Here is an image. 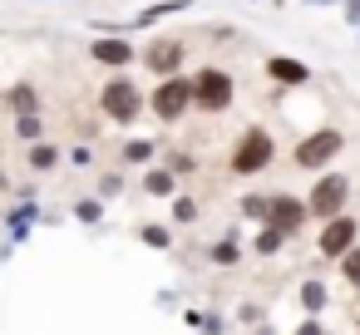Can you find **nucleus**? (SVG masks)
Listing matches in <instances>:
<instances>
[{"label": "nucleus", "mask_w": 360, "mask_h": 335, "mask_svg": "<svg viewBox=\"0 0 360 335\" xmlns=\"http://www.w3.org/2000/svg\"><path fill=\"white\" fill-rule=\"evenodd\" d=\"M232 99H237V79H232L222 65H202V70L193 74V109H202V114H227Z\"/></svg>", "instance_id": "obj_1"}, {"label": "nucleus", "mask_w": 360, "mask_h": 335, "mask_svg": "<svg viewBox=\"0 0 360 335\" xmlns=\"http://www.w3.org/2000/svg\"><path fill=\"white\" fill-rule=\"evenodd\" d=\"M148 109H153L158 124H183L188 109H193V79H188V74H168V79H158V89L148 94Z\"/></svg>", "instance_id": "obj_2"}, {"label": "nucleus", "mask_w": 360, "mask_h": 335, "mask_svg": "<svg viewBox=\"0 0 360 335\" xmlns=\"http://www.w3.org/2000/svg\"><path fill=\"white\" fill-rule=\"evenodd\" d=\"M271 158H276V138H271L262 124H252V129L237 138V148H232V173H237V178L266 173V168H271Z\"/></svg>", "instance_id": "obj_3"}, {"label": "nucleus", "mask_w": 360, "mask_h": 335, "mask_svg": "<svg viewBox=\"0 0 360 335\" xmlns=\"http://www.w3.org/2000/svg\"><path fill=\"white\" fill-rule=\"evenodd\" d=\"M99 114H104L109 124H134V119L143 114V94H139V84H134L129 74H114V79L99 89Z\"/></svg>", "instance_id": "obj_4"}, {"label": "nucleus", "mask_w": 360, "mask_h": 335, "mask_svg": "<svg viewBox=\"0 0 360 335\" xmlns=\"http://www.w3.org/2000/svg\"><path fill=\"white\" fill-rule=\"evenodd\" d=\"M335 153H345V133H340V129H316V133H306V138L296 143V168L316 173V168H326Z\"/></svg>", "instance_id": "obj_5"}, {"label": "nucleus", "mask_w": 360, "mask_h": 335, "mask_svg": "<svg viewBox=\"0 0 360 335\" xmlns=\"http://www.w3.org/2000/svg\"><path fill=\"white\" fill-rule=\"evenodd\" d=\"M183 65H188V45H183L178 35H158V40L143 50V70H148V74H158V79L178 74Z\"/></svg>", "instance_id": "obj_6"}, {"label": "nucleus", "mask_w": 360, "mask_h": 335, "mask_svg": "<svg viewBox=\"0 0 360 335\" xmlns=\"http://www.w3.org/2000/svg\"><path fill=\"white\" fill-rule=\"evenodd\" d=\"M345 197H350V178L345 173H326L316 188H311V197H306V207H311V217H335L340 207H345Z\"/></svg>", "instance_id": "obj_7"}, {"label": "nucleus", "mask_w": 360, "mask_h": 335, "mask_svg": "<svg viewBox=\"0 0 360 335\" xmlns=\"http://www.w3.org/2000/svg\"><path fill=\"white\" fill-rule=\"evenodd\" d=\"M311 222V207L301 202V197H291V192H271V202H266V227H276V232H301Z\"/></svg>", "instance_id": "obj_8"}, {"label": "nucleus", "mask_w": 360, "mask_h": 335, "mask_svg": "<svg viewBox=\"0 0 360 335\" xmlns=\"http://www.w3.org/2000/svg\"><path fill=\"white\" fill-rule=\"evenodd\" d=\"M89 60H94V65H104V70H114V74H119V70H129V65H134V60H139V50H134V45H129V40H124V35H99V40H94V45H89Z\"/></svg>", "instance_id": "obj_9"}, {"label": "nucleus", "mask_w": 360, "mask_h": 335, "mask_svg": "<svg viewBox=\"0 0 360 335\" xmlns=\"http://www.w3.org/2000/svg\"><path fill=\"white\" fill-rule=\"evenodd\" d=\"M316 247H321V256L340 261V256L355 247V217H340V212H335V217H326V227H321V242H316Z\"/></svg>", "instance_id": "obj_10"}, {"label": "nucleus", "mask_w": 360, "mask_h": 335, "mask_svg": "<svg viewBox=\"0 0 360 335\" xmlns=\"http://www.w3.org/2000/svg\"><path fill=\"white\" fill-rule=\"evenodd\" d=\"M266 79L281 84V89H301V84H311V65H301L296 55H271L266 60Z\"/></svg>", "instance_id": "obj_11"}, {"label": "nucleus", "mask_w": 360, "mask_h": 335, "mask_svg": "<svg viewBox=\"0 0 360 335\" xmlns=\"http://www.w3.org/2000/svg\"><path fill=\"white\" fill-rule=\"evenodd\" d=\"M188 6H193V0H158V6H148V11H139V15H134V30L158 25V20H168V15H183Z\"/></svg>", "instance_id": "obj_12"}, {"label": "nucleus", "mask_w": 360, "mask_h": 335, "mask_svg": "<svg viewBox=\"0 0 360 335\" xmlns=\"http://www.w3.org/2000/svg\"><path fill=\"white\" fill-rule=\"evenodd\" d=\"M143 192L148 197H173L178 192V173L173 168H148L143 173Z\"/></svg>", "instance_id": "obj_13"}, {"label": "nucleus", "mask_w": 360, "mask_h": 335, "mask_svg": "<svg viewBox=\"0 0 360 335\" xmlns=\"http://www.w3.org/2000/svg\"><path fill=\"white\" fill-rule=\"evenodd\" d=\"M6 109H11V114H40V89H35V84H15V89L6 94Z\"/></svg>", "instance_id": "obj_14"}, {"label": "nucleus", "mask_w": 360, "mask_h": 335, "mask_svg": "<svg viewBox=\"0 0 360 335\" xmlns=\"http://www.w3.org/2000/svg\"><path fill=\"white\" fill-rule=\"evenodd\" d=\"M119 153H124V163H153L158 158V143L153 138H129Z\"/></svg>", "instance_id": "obj_15"}, {"label": "nucleus", "mask_w": 360, "mask_h": 335, "mask_svg": "<svg viewBox=\"0 0 360 335\" xmlns=\"http://www.w3.org/2000/svg\"><path fill=\"white\" fill-rule=\"evenodd\" d=\"M15 138L40 143V138H45V119H40V114H15Z\"/></svg>", "instance_id": "obj_16"}, {"label": "nucleus", "mask_w": 360, "mask_h": 335, "mask_svg": "<svg viewBox=\"0 0 360 335\" xmlns=\"http://www.w3.org/2000/svg\"><path fill=\"white\" fill-rule=\"evenodd\" d=\"M25 158H30V168H35V173H45V168H55V163H60V148L40 138V143H30V153H25Z\"/></svg>", "instance_id": "obj_17"}, {"label": "nucleus", "mask_w": 360, "mask_h": 335, "mask_svg": "<svg viewBox=\"0 0 360 335\" xmlns=\"http://www.w3.org/2000/svg\"><path fill=\"white\" fill-rule=\"evenodd\" d=\"M281 242H286V232H276V227H262V237H257V251H262V256H271V251H281Z\"/></svg>", "instance_id": "obj_18"}, {"label": "nucleus", "mask_w": 360, "mask_h": 335, "mask_svg": "<svg viewBox=\"0 0 360 335\" xmlns=\"http://www.w3.org/2000/svg\"><path fill=\"white\" fill-rule=\"evenodd\" d=\"M301 306H306V310H321V306H326V286H321V281H306V286H301Z\"/></svg>", "instance_id": "obj_19"}, {"label": "nucleus", "mask_w": 360, "mask_h": 335, "mask_svg": "<svg viewBox=\"0 0 360 335\" xmlns=\"http://www.w3.org/2000/svg\"><path fill=\"white\" fill-rule=\"evenodd\" d=\"M340 276H345L350 286H360V247H350V251L340 256Z\"/></svg>", "instance_id": "obj_20"}, {"label": "nucleus", "mask_w": 360, "mask_h": 335, "mask_svg": "<svg viewBox=\"0 0 360 335\" xmlns=\"http://www.w3.org/2000/svg\"><path fill=\"white\" fill-rule=\"evenodd\" d=\"M266 202H271V197H262V192H252V197H242V212H247L252 222H266Z\"/></svg>", "instance_id": "obj_21"}, {"label": "nucleus", "mask_w": 360, "mask_h": 335, "mask_svg": "<svg viewBox=\"0 0 360 335\" xmlns=\"http://www.w3.org/2000/svg\"><path fill=\"white\" fill-rule=\"evenodd\" d=\"M212 261H217V266H232V261H237V232H232L227 242H217V247H212Z\"/></svg>", "instance_id": "obj_22"}, {"label": "nucleus", "mask_w": 360, "mask_h": 335, "mask_svg": "<svg viewBox=\"0 0 360 335\" xmlns=\"http://www.w3.org/2000/svg\"><path fill=\"white\" fill-rule=\"evenodd\" d=\"M198 217V197H173V222H193Z\"/></svg>", "instance_id": "obj_23"}, {"label": "nucleus", "mask_w": 360, "mask_h": 335, "mask_svg": "<svg viewBox=\"0 0 360 335\" xmlns=\"http://www.w3.org/2000/svg\"><path fill=\"white\" fill-rule=\"evenodd\" d=\"M99 212H104V202H94V197L75 202V217H79V222H99Z\"/></svg>", "instance_id": "obj_24"}, {"label": "nucleus", "mask_w": 360, "mask_h": 335, "mask_svg": "<svg viewBox=\"0 0 360 335\" xmlns=\"http://www.w3.org/2000/svg\"><path fill=\"white\" fill-rule=\"evenodd\" d=\"M168 168H173V173H193L198 158H193V153H168Z\"/></svg>", "instance_id": "obj_25"}, {"label": "nucleus", "mask_w": 360, "mask_h": 335, "mask_svg": "<svg viewBox=\"0 0 360 335\" xmlns=\"http://www.w3.org/2000/svg\"><path fill=\"white\" fill-rule=\"evenodd\" d=\"M119 188H124V178H119V173H109V178H99V202H104V197H114Z\"/></svg>", "instance_id": "obj_26"}, {"label": "nucleus", "mask_w": 360, "mask_h": 335, "mask_svg": "<svg viewBox=\"0 0 360 335\" xmlns=\"http://www.w3.org/2000/svg\"><path fill=\"white\" fill-rule=\"evenodd\" d=\"M139 237H143L148 247H168V227H143Z\"/></svg>", "instance_id": "obj_27"}, {"label": "nucleus", "mask_w": 360, "mask_h": 335, "mask_svg": "<svg viewBox=\"0 0 360 335\" xmlns=\"http://www.w3.org/2000/svg\"><path fill=\"white\" fill-rule=\"evenodd\" d=\"M70 163H75V168H89V163H94V148H79V143H75V148H70Z\"/></svg>", "instance_id": "obj_28"}, {"label": "nucleus", "mask_w": 360, "mask_h": 335, "mask_svg": "<svg viewBox=\"0 0 360 335\" xmlns=\"http://www.w3.org/2000/svg\"><path fill=\"white\" fill-rule=\"evenodd\" d=\"M340 6H345V20H350V25H360V0H340Z\"/></svg>", "instance_id": "obj_29"}, {"label": "nucleus", "mask_w": 360, "mask_h": 335, "mask_svg": "<svg viewBox=\"0 0 360 335\" xmlns=\"http://www.w3.org/2000/svg\"><path fill=\"white\" fill-rule=\"evenodd\" d=\"M296 335H321V325H301V330H296Z\"/></svg>", "instance_id": "obj_30"}, {"label": "nucleus", "mask_w": 360, "mask_h": 335, "mask_svg": "<svg viewBox=\"0 0 360 335\" xmlns=\"http://www.w3.org/2000/svg\"><path fill=\"white\" fill-rule=\"evenodd\" d=\"M311 6H335V0H311Z\"/></svg>", "instance_id": "obj_31"}, {"label": "nucleus", "mask_w": 360, "mask_h": 335, "mask_svg": "<svg viewBox=\"0 0 360 335\" xmlns=\"http://www.w3.org/2000/svg\"><path fill=\"white\" fill-rule=\"evenodd\" d=\"M271 6H286V0H271Z\"/></svg>", "instance_id": "obj_32"}, {"label": "nucleus", "mask_w": 360, "mask_h": 335, "mask_svg": "<svg viewBox=\"0 0 360 335\" xmlns=\"http://www.w3.org/2000/svg\"><path fill=\"white\" fill-rule=\"evenodd\" d=\"M355 35H360V25H355Z\"/></svg>", "instance_id": "obj_33"}]
</instances>
